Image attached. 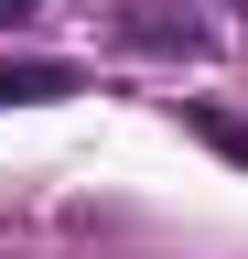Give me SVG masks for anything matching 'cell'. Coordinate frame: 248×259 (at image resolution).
Wrapping results in <instances>:
<instances>
[{
	"label": "cell",
	"instance_id": "obj_1",
	"mask_svg": "<svg viewBox=\"0 0 248 259\" xmlns=\"http://www.w3.org/2000/svg\"><path fill=\"white\" fill-rule=\"evenodd\" d=\"M76 97V65H43V54H0V108H54Z\"/></svg>",
	"mask_w": 248,
	"mask_h": 259
},
{
	"label": "cell",
	"instance_id": "obj_3",
	"mask_svg": "<svg viewBox=\"0 0 248 259\" xmlns=\"http://www.w3.org/2000/svg\"><path fill=\"white\" fill-rule=\"evenodd\" d=\"M0 22H33V0H0Z\"/></svg>",
	"mask_w": 248,
	"mask_h": 259
},
{
	"label": "cell",
	"instance_id": "obj_2",
	"mask_svg": "<svg viewBox=\"0 0 248 259\" xmlns=\"http://www.w3.org/2000/svg\"><path fill=\"white\" fill-rule=\"evenodd\" d=\"M183 130H194V141H205V151H227V162H237V173H248V130H237L227 108H205V97H194V108H183Z\"/></svg>",
	"mask_w": 248,
	"mask_h": 259
}]
</instances>
